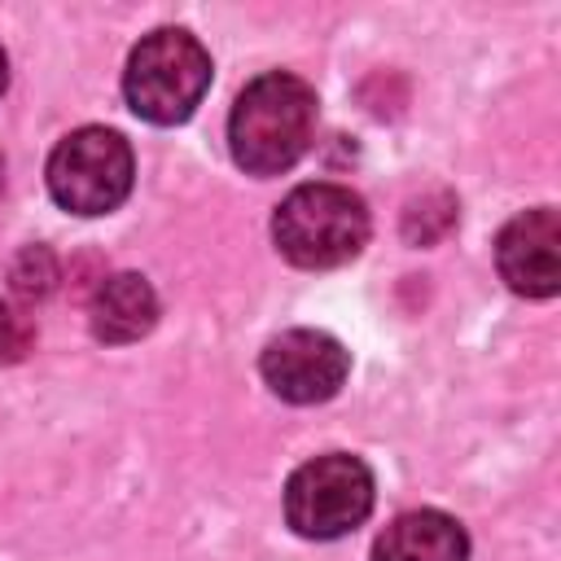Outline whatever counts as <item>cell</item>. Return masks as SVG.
Masks as SVG:
<instances>
[{"label":"cell","instance_id":"cell-1","mask_svg":"<svg viewBox=\"0 0 561 561\" xmlns=\"http://www.w3.org/2000/svg\"><path fill=\"white\" fill-rule=\"evenodd\" d=\"M311 131H316L311 83L289 70H272L241 88L228 118V149L241 171L280 175L307 153Z\"/></svg>","mask_w":561,"mask_h":561},{"label":"cell","instance_id":"cell-2","mask_svg":"<svg viewBox=\"0 0 561 561\" xmlns=\"http://www.w3.org/2000/svg\"><path fill=\"white\" fill-rule=\"evenodd\" d=\"M210 88V53L180 26H162L145 35L123 70L127 105L158 127L184 123Z\"/></svg>","mask_w":561,"mask_h":561},{"label":"cell","instance_id":"cell-3","mask_svg":"<svg viewBox=\"0 0 561 561\" xmlns=\"http://www.w3.org/2000/svg\"><path fill=\"white\" fill-rule=\"evenodd\" d=\"M276 250L307 272L351 263L368 241V210L342 184H302L294 188L272 219Z\"/></svg>","mask_w":561,"mask_h":561},{"label":"cell","instance_id":"cell-4","mask_svg":"<svg viewBox=\"0 0 561 561\" xmlns=\"http://www.w3.org/2000/svg\"><path fill=\"white\" fill-rule=\"evenodd\" d=\"M373 508V473L359 456L329 451L298 465L285 482V517L302 539H337Z\"/></svg>","mask_w":561,"mask_h":561},{"label":"cell","instance_id":"cell-5","mask_svg":"<svg viewBox=\"0 0 561 561\" xmlns=\"http://www.w3.org/2000/svg\"><path fill=\"white\" fill-rule=\"evenodd\" d=\"M48 193L70 215H105L131 193V149L110 127L70 131L48 158Z\"/></svg>","mask_w":561,"mask_h":561},{"label":"cell","instance_id":"cell-6","mask_svg":"<svg viewBox=\"0 0 561 561\" xmlns=\"http://www.w3.org/2000/svg\"><path fill=\"white\" fill-rule=\"evenodd\" d=\"M263 381L285 399V403H324L342 390L351 355L333 333L320 329H289L267 342L263 359Z\"/></svg>","mask_w":561,"mask_h":561},{"label":"cell","instance_id":"cell-7","mask_svg":"<svg viewBox=\"0 0 561 561\" xmlns=\"http://www.w3.org/2000/svg\"><path fill=\"white\" fill-rule=\"evenodd\" d=\"M495 267L522 298H552L561 289V219L552 206L522 210L495 237Z\"/></svg>","mask_w":561,"mask_h":561},{"label":"cell","instance_id":"cell-8","mask_svg":"<svg viewBox=\"0 0 561 561\" xmlns=\"http://www.w3.org/2000/svg\"><path fill=\"white\" fill-rule=\"evenodd\" d=\"M153 320H158V294L140 272L101 276V285L92 289L88 324H92L96 342H105V346L136 342L153 329Z\"/></svg>","mask_w":561,"mask_h":561},{"label":"cell","instance_id":"cell-9","mask_svg":"<svg viewBox=\"0 0 561 561\" xmlns=\"http://www.w3.org/2000/svg\"><path fill=\"white\" fill-rule=\"evenodd\" d=\"M373 561H469V539L456 517L438 508H412L377 535Z\"/></svg>","mask_w":561,"mask_h":561},{"label":"cell","instance_id":"cell-10","mask_svg":"<svg viewBox=\"0 0 561 561\" xmlns=\"http://www.w3.org/2000/svg\"><path fill=\"white\" fill-rule=\"evenodd\" d=\"M403 241L408 245H434L456 228V197L447 188H430L403 206Z\"/></svg>","mask_w":561,"mask_h":561},{"label":"cell","instance_id":"cell-11","mask_svg":"<svg viewBox=\"0 0 561 561\" xmlns=\"http://www.w3.org/2000/svg\"><path fill=\"white\" fill-rule=\"evenodd\" d=\"M9 285H13L18 298H44V294H53V285H57V259H53V250L48 245H26L13 259V267H9Z\"/></svg>","mask_w":561,"mask_h":561},{"label":"cell","instance_id":"cell-12","mask_svg":"<svg viewBox=\"0 0 561 561\" xmlns=\"http://www.w3.org/2000/svg\"><path fill=\"white\" fill-rule=\"evenodd\" d=\"M31 342H35L31 320H26V316H22L13 302H4V298H0V368H4V364L26 359Z\"/></svg>","mask_w":561,"mask_h":561},{"label":"cell","instance_id":"cell-13","mask_svg":"<svg viewBox=\"0 0 561 561\" xmlns=\"http://www.w3.org/2000/svg\"><path fill=\"white\" fill-rule=\"evenodd\" d=\"M4 83H9V61H4V48H0V92H4Z\"/></svg>","mask_w":561,"mask_h":561}]
</instances>
